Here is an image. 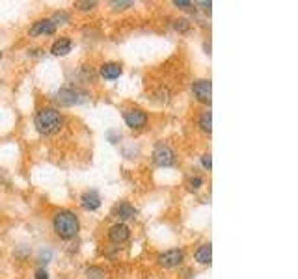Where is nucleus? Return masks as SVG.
Segmentation results:
<instances>
[{
    "label": "nucleus",
    "instance_id": "f03ea898",
    "mask_svg": "<svg viewBox=\"0 0 298 279\" xmlns=\"http://www.w3.org/2000/svg\"><path fill=\"white\" fill-rule=\"evenodd\" d=\"M62 115H60V112H56L54 108H43L38 112V115H35V127H38V131L41 132V134H54V132H58L60 129H62Z\"/></svg>",
    "mask_w": 298,
    "mask_h": 279
},
{
    "label": "nucleus",
    "instance_id": "5701e85b",
    "mask_svg": "<svg viewBox=\"0 0 298 279\" xmlns=\"http://www.w3.org/2000/svg\"><path fill=\"white\" fill-rule=\"evenodd\" d=\"M52 23H54V21H60V23H62V21H69V17L67 15H65V13H56V15H54V19H51Z\"/></svg>",
    "mask_w": 298,
    "mask_h": 279
},
{
    "label": "nucleus",
    "instance_id": "4be33fe9",
    "mask_svg": "<svg viewBox=\"0 0 298 279\" xmlns=\"http://www.w3.org/2000/svg\"><path fill=\"white\" fill-rule=\"evenodd\" d=\"M112 6H114L116 10H125V8L132 6V2H112Z\"/></svg>",
    "mask_w": 298,
    "mask_h": 279
},
{
    "label": "nucleus",
    "instance_id": "2eb2a0df",
    "mask_svg": "<svg viewBox=\"0 0 298 279\" xmlns=\"http://www.w3.org/2000/svg\"><path fill=\"white\" fill-rule=\"evenodd\" d=\"M200 129L203 132H207V134H211V132H212V114H211V110H205V112L201 114Z\"/></svg>",
    "mask_w": 298,
    "mask_h": 279
},
{
    "label": "nucleus",
    "instance_id": "6e6552de",
    "mask_svg": "<svg viewBox=\"0 0 298 279\" xmlns=\"http://www.w3.org/2000/svg\"><path fill=\"white\" fill-rule=\"evenodd\" d=\"M108 236L112 242H116V244H123V242H127L129 240V236H131V229L127 227L125 223H116V225H112L108 231Z\"/></svg>",
    "mask_w": 298,
    "mask_h": 279
},
{
    "label": "nucleus",
    "instance_id": "f3484780",
    "mask_svg": "<svg viewBox=\"0 0 298 279\" xmlns=\"http://www.w3.org/2000/svg\"><path fill=\"white\" fill-rule=\"evenodd\" d=\"M86 275L92 279H103L104 277V272L101 268H88L86 270Z\"/></svg>",
    "mask_w": 298,
    "mask_h": 279
},
{
    "label": "nucleus",
    "instance_id": "b1692460",
    "mask_svg": "<svg viewBox=\"0 0 298 279\" xmlns=\"http://www.w3.org/2000/svg\"><path fill=\"white\" fill-rule=\"evenodd\" d=\"M196 6H201V10H205V12H211V2H196Z\"/></svg>",
    "mask_w": 298,
    "mask_h": 279
},
{
    "label": "nucleus",
    "instance_id": "a878e982",
    "mask_svg": "<svg viewBox=\"0 0 298 279\" xmlns=\"http://www.w3.org/2000/svg\"><path fill=\"white\" fill-rule=\"evenodd\" d=\"M0 58H2V54H0Z\"/></svg>",
    "mask_w": 298,
    "mask_h": 279
},
{
    "label": "nucleus",
    "instance_id": "f257e3e1",
    "mask_svg": "<svg viewBox=\"0 0 298 279\" xmlns=\"http://www.w3.org/2000/svg\"><path fill=\"white\" fill-rule=\"evenodd\" d=\"M52 227L56 231V234L63 240H71L77 236L79 233V218L74 216V212L71 211H60L54 216V222H52Z\"/></svg>",
    "mask_w": 298,
    "mask_h": 279
},
{
    "label": "nucleus",
    "instance_id": "dca6fc26",
    "mask_svg": "<svg viewBox=\"0 0 298 279\" xmlns=\"http://www.w3.org/2000/svg\"><path fill=\"white\" fill-rule=\"evenodd\" d=\"M173 28L177 30V32H181V34H184V32H189V28H190L189 19H177V21L173 23Z\"/></svg>",
    "mask_w": 298,
    "mask_h": 279
},
{
    "label": "nucleus",
    "instance_id": "20e7f679",
    "mask_svg": "<svg viewBox=\"0 0 298 279\" xmlns=\"http://www.w3.org/2000/svg\"><path fill=\"white\" fill-rule=\"evenodd\" d=\"M153 162L161 168H168V166L175 164V153L172 149L164 145V143H157L155 149H153Z\"/></svg>",
    "mask_w": 298,
    "mask_h": 279
},
{
    "label": "nucleus",
    "instance_id": "f8f14e48",
    "mask_svg": "<svg viewBox=\"0 0 298 279\" xmlns=\"http://www.w3.org/2000/svg\"><path fill=\"white\" fill-rule=\"evenodd\" d=\"M101 76L106 80H116L121 76V65L120 63H114V62H108L104 63L103 67H101Z\"/></svg>",
    "mask_w": 298,
    "mask_h": 279
},
{
    "label": "nucleus",
    "instance_id": "aec40b11",
    "mask_svg": "<svg viewBox=\"0 0 298 279\" xmlns=\"http://www.w3.org/2000/svg\"><path fill=\"white\" fill-rule=\"evenodd\" d=\"M201 164H203V168H205V170H211V168H212L211 154H203V156H201Z\"/></svg>",
    "mask_w": 298,
    "mask_h": 279
},
{
    "label": "nucleus",
    "instance_id": "9d476101",
    "mask_svg": "<svg viewBox=\"0 0 298 279\" xmlns=\"http://www.w3.org/2000/svg\"><path fill=\"white\" fill-rule=\"evenodd\" d=\"M56 32V26L51 19H43V21H38L34 23V26L30 28V35H52Z\"/></svg>",
    "mask_w": 298,
    "mask_h": 279
},
{
    "label": "nucleus",
    "instance_id": "1a4fd4ad",
    "mask_svg": "<svg viewBox=\"0 0 298 279\" xmlns=\"http://www.w3.org/2000/svg\"><path fill=\"white\" fill-rule=\"evenodd\" d=\"M81 205L84 211H97L101 207V195L95 192V190H90V192H84L81 195Z\"/></svg>",
    "mask_w": 298,
    "mask_h": 279
},
{
    "label": "nucleus",
    "instance_id": "412c9836",
    "mask_svg": "<svg viewBox=\"0 0 298 279\" xmlns=\"http://www.w3.org/2000/svg\"><path fill=\"white\" fill-rule=\"evenodd\" d=\"M177 8H181V10H189V8H192V2H189V0H175L173 2Z\"/></svg>",
    "mask_w": 298,
    "mask_h": 279
},
{
    "label": "nucleus",
    "instance_id": "423d86ee",
    "mask_svg": "<svg viewBox=\"0 0 298 279\" xmlns=\"http://www.w3.org/2000/svg\"><path fill=\"white\" fill-rule=\"evenodd\" d=\"M159 264L162 268H175L184 261V253L181 250H168L159 255Z\"/></svg>",
    "mask_w": 298,
    "mask_h": 279
},
{
    "label": "nucleus",
    "instance_id": "6ab92c4d",
    "mask_svg": "<svg viewBox=\"0 0 298 279\" xmlns=\"http://www.w3.org/2000/svg\"><path fill=\"white\" fill-rule=\"evenodd\" d=\"M201 184H203V179H201V177H194V179H190V181H189L190 190H198Z\"/></svg>",
    "mask_w": 298,
    "mask_h": 279
},
{
    "label": "nucleus",
    "instance_id": "9b49d317",
    "mask_svg": "<svg viewBox=\"0 0 298 279\" xmlns=\"http://www.w3.org/2000/svg\"><path fill=\"white\" fill-rule=\"evenodd\" d=\"M71 49H73V41L69 39V37H60V39H56L52 43L51 52L54 56H65V54L71 52Z\"/></svg>",
    "mask_w": 298,
    "mask_h": 279
},
{
    "label": "nucleus",
    "instance_id": "ddd939ff",
    "mask_svg": "<svg viewBox=\"0 0 298 279\" xmlns=\"http://www.w3.org/2000/svg\"><path fill=\"white\" fill-rule=\"evenodd\" d=\"M134 214H136V211H134V207H131L129 203H120V205L114 209V216L118 218V220H131V218H134Z\"/></svg>",
    "mask_w": 298,
    "mask_h": 279
},
{
    "label": "nucleus",
    "instance_id": "4468645a",
    "mask_svg": "<svg viewBox=\"0 0 298 279\" xmlns=\"http://www.w3.org/2000/svg\"><path fill=\"white\" fill-rule=\"evenodd\" d=\"M194 259L200 264H211V259H212V246L211 244H203L200 246V250L196 251Z\"/></svg>",
    "mask_w": 298,
    "mask_h": 279
},
{
    "label": "nucleus",
    "instance_id": "393cba45",
    "mask_svg": "<svg viewBox=\"0 0 298 279\" xmlns=\"http://www.w3.org/2000/svg\"><path fill=\"white\" fill-rule=\"evenodd\" d=\"M35 279H49V275H47V272L43 268H40V270L35 272Z\"/></svg>",
    "mask_w": 298,
    "mask_h": 279
},
{
    "label": "nucleus",
    "instance_id": "7ed1b4c3",
    "mask_svg": "<svg viewBox=\"0 0 298 279\" xmlns=\"http://www.w3.org/2000/svg\"><path fill=\"white\" fill-rule=\"evenodd\" d=\"M52 101L58 106H77V104L86 103L88 93L84 90H79V88H62L52 95Z\"/></svg>",
    "mask_w": 298,
    "mask_h": 279
},
{
    "label": "nucleus",
    "instance_id": "0eeeda50",
    "mask_svg": "<svg viewBox=\"0 0 298 279\" xmlns=\"http://www.w3.org/2000/svg\"><path fill=\"white\" fill-rule=\"evenodd\" d=\"M123 117H125L127 127H131V129H142L147 123V114L142 112V110H129V112H125Z\"/></svg>",
    "mask_w": 298,
    "mask_h": 279
},
{
    "label": "nucleus",
    "instance_id": "a211bd4d",
    "mask_svg": "<svg viewBox=\"0 0 298 279\" xmlns=\"http://www.w3.org/2000/svg\"><path fill=\"white\" fill-rule=\"evenodd\" d=\"M74 6L79 8L81 12H90V10H93V8L97 6V2H74Z\"/></svg>",
    "mask_w": 298,
    "mask_h": 279
},
{
    "label": "nucleus",
    "instance_id": "39448f33",
    "mask_svg": "<svg viewBox=\"0 0 298 279\" xmlns=\"http://www.w3.org/2000/svg\"><path fill=\"white\" fill-rule=\"evenodd\" d=\"M194 97L203 104H211L212 101V82L211 80H196L192 84Z\"/></svg>",
    "mask_w": 298,
    "mask_h": 279
}]
</instances>
